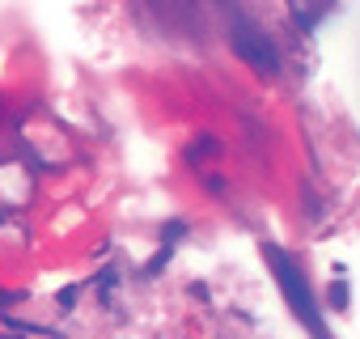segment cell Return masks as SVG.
Returning <instances> with one entry per match:
<instances>
[{
    "mask_svg": "<svg viewBox=\"0 0 360 339\" xmlns=\"http://www.w3.org/2000/svg\"><path fill=\"white\" fill-rule=\"evenodd\" d=\"M229 47H233V56H238L246 68H255V72H263V77H276V72H280V56H276V47L267 43V34L233 30V34H229Z\"/></svg>",
    "mask_w": 360,
    "mask_h": 339,
    "instance_id": "cell-2",
    "label": "cell"
},
{
    "mask_svg": "<svg viewBox=\"0 0 360 339\" xmlns=\"http://www.w3.org/2000/svg\"><path fill=\"white\" fill-rule=\"evenodd\" d=\"M259 255L267 259V267H271L276 284L284 288L288 309L305 322V331H309L314 339H326V326H322V314H318V305H314V293H309V284L301 280V271H297V263L288 259V250H280L276 242H259Z\"/></svg>",
    "mask_w": 360,
    "mask_h": 339,
    "instance_id": "cell-1",
    "label": "cell"
},
{
    "mask_svg": "<svg viewBox=\"0 0 360 339\" xmlns=\"http://www.w3.org/2000/svg\"><path fill=\"white\" fill-rule=\"evenodd\" d=\"M72 301H77V288H64L60 293V309H72Z\"/></svg>",
    "mask_w": 360,
    "mask_h": 339,
    "instance_id": "cell-4",
    "label": "cell"
},
{
    "mask_svg": "<svg viewBox=\"0 0 360 339\" xmlns=\"http://www.w3.org/2000/svg\"><path fill=\"white\" fill-rule=\"evenodd\" d=\"M326 301H330V309H347V280H339V284H330V293H326Z\"/></svg>",
    "mask_w": 360,
    "mask_h": 339,
    "instance_id": "cell-3",
    "label": "cell"
}]
</instances>
